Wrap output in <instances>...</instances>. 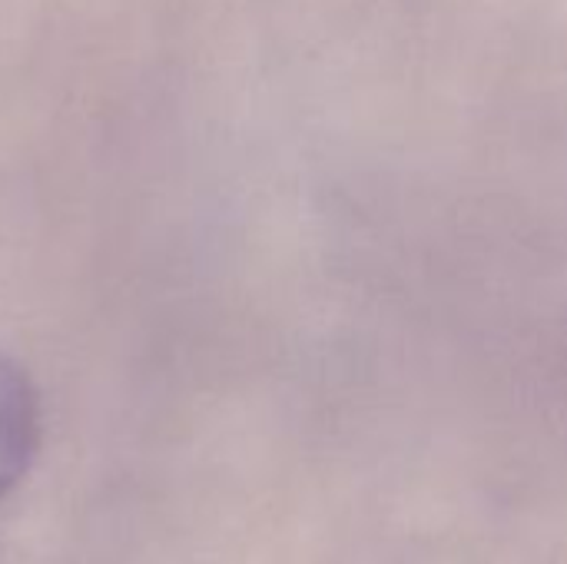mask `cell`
<instances>
[{
    "instance_id": "6da1fadb",
    "label": "cell",
    "mask_w": 567,
    "mask_h": 564,
    "mask_svg": "<svg viewBox=\"0 0 567 564\" xmlns=\"http://www.w3.org/2000/svg\"><path fill=\"white\" fill-rule=\"evenodd\" d=\"M40 452V396L30 372L0 356V499L30 472Z\"/></svg>"
}]
</instances>
